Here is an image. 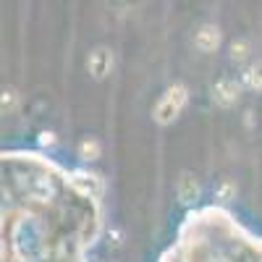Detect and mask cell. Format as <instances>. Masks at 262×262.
<instances>
[{
  "instance_id": "obj_3",
  "label": "cell",
  "mask_w": 262,
  "mask_h": 262,
  "mask_svg": "<svg viewBox=\"0 0 262 262\" xmlns=\"http://www.w3.org/2000/svg\"><path fill=\"white\" fill-rule=\"evenodd\" d=\"M238 97H242V84H238L236 79L215 81V86H212V102L217 107H233L238 102Z\"/></svg>"
},
{
  "instance_id": "obj_2",
  "label": "cell",
  "mask_w": 262,
  "mask_h": 262,
  "mask_svg": "<svg viewBox=\"0 0 262 262\" xmlns=\"http://www.w3.org/2000/svg\"><path fill=\"white\" fill-rule=\"evenodd\" d=\"M66 184H69L79 196H86V200H100L102 196V179L92 170H71Z\"/></svg>"
},
{
  "instance_id": "obj_7",
  "label": "cell",
  "mask_w": 262,
  "mask_h": 262,
  "mask_svg": "<svg viewBox=\"0 0 262 262\" xmlns=\"http://www.w3.org/2000/svg\"><path fill=\"white\" fill-rule=\"evenodd\" d=\"M242 81L252 92H262V60H254V63L247 66L244 74H242Z\"/></svg>"
},
{
  "instance_id": "obj_13",
  "label": "cell",
  "mask_w": 262,
  "mask_h": 262,
  "mask_svg": "<svg viewBox=\"0 0 262 262\" xmlns=\"http://www.w3.org/2000/svg\"><path fill=\"white\" fill-rule=\"evenodd\" d=\"M55 144V134L53 131H42L39 134V147H53Z\"/></svg>"
},
{
  "instance_id": "obj_9",
  "label": "cell",
  "mask_w": 262,
  "mask_h": 262,
  "mask_svg": "<svg viewBox=\"0 0 262 262\" xmlns=\"http://www.w3.org/2000/svg\"><path fill=\"white\" fill-rule=\"evenodd\" d=\"M79 158L84 160V163H95L97 158H100V152H102V147H100V142L97 139H84V142H79Z\"/></svg>"
},
{
  "instance_id": "obj_1",
  "label": "cell",
  "mask_w": 262,
  "mask_h": 262,
  "mask_svg": "<svg viewBox=\"0 0 262 262\" xmlns=\"http://www.w3.org/2000/svg\"><path fill=\"white\" fill-rule=\"evenodd\" d=\"M186 100H189V92H186L184 84L168 86V90L160 95V100L155 102V111H152V118H155V123H160V126L173 123V121L181 116L184 107H186Z\"/></svg>"
},
{
  "instance_id": "obj_11",
  "label": "cell",
  "mask_w": 262,
  "mask_h": 262,
  "mask_svg": "<svg viewBox=\"0 0 262 262\" xmlns=\"http://www.w3.org/2000/svg\"><path fill=\"white\" fill-rule=\"evenodd\" d=\"M16 100H18L16 90H13V86H6V90H3V100H0V105H3V113H13V111H16Z\"/></svg>"
},
{
  "instance_id": "obj_10",
  "label": "cell",
  "mask_w": 262,
  "mask_h": 262,
  "mask_svg": "<svg viewBox=\"0 0 262 262\" xmlns=\"http://www.w3.org/2000/svg\"><path fill=\"white\" fill-rule=\"evenodd\" d=\"M236 191H238L236 181H233V179H223L221 184H217V189H215V200L231 202V200H236Z\"/></svg>"
},
{
  "instance_id": "obj_8",
  "label": "cell",
  "mask_w": 262,
  "mask_h": 262,
  "mask_svg": "<svg viewBox=\"0 0 262 262\" xmlns=\"http://www.w3.org/2000/svg\"><path fill=\"white\" fill-rule=\"evenodd\" d=\"M228 50H231L228 55H231L233 63H244V60L249 58V53H252V42H249L247 37H238V39L231 42V48H228Z\"/></svg>"
},
{
  "instance_id": "obj_12",
  "label": "cell",
  "mask_w": 262,
  "mask_h": 262,
  "mask_svg": "<svg viewBox=\"0 0 262 262\" xmlns=\"http://www.w3.org/2000/svg\"><path fill=\"white\" fill-rule=\"evenodd\" d=\"M121 238H123V233H121L118 228H111V231H107V244H111L113 249L121 247Z\"/></svg>"
},
{
  "instance_id": "obj_4",
  "label": "cell",
  "mask_w": 262,
  "mask_h": 262,
  "mask_svg": "<svg viewBox=\"0 0 262 262\" xmlns=\"http://www.w3.org/2000/svg\"><path fill=\"white\" fill-rule=\"evenodd\" d=\"M86 69H90L92 79L102 81L107 74L113 71V53H111V48H105V45L95 48L90 53V58H86Z\"/></svg>"
},
{
  "instance_id": "obj_6",
  "label": "cell",
  "mask_w": 262,
  "mask_h": 262,
  "mask_svg": "<svg viewBox=\"0 0 262 262\" xmlns=\"http://www.w3.org/2000/svg\"><path fill=\"white\" fill-rule=\"evenodd\" d=\"M176 194L184 205H191L200 200V181H196V176L191 170H181V176L176 181Z\"/></svg>"
},
{
  "instance_id": "obj_5",
  "label": "cell",
  "mask_w": 262,
  "mask_h": 262,
  "mask_svg": "<svg viewBox=\"0 0 262 262\" xmlns=\"http://www.w3.org/2000/svg\"><path fill=\"white\" fill-rule=\"evenodd\" d=\"M223 42V34L215 24H202L200 29L194 32V48L200 53H215Z\"/></svg>"
}]
</instances>
